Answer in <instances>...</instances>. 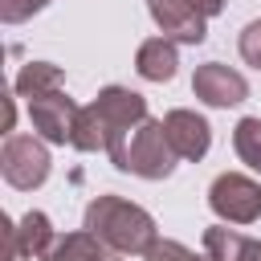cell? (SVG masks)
I'll return each mask as SVG.
<instances>
[{"instance_id":"cell-16","label":"cell","mask_w":261,"mask_h":261,"mask_svg":"<svg viewBox=\"0 0 261 261\" xmlns=\"http://www.w3.org/2000/svg\"><path fill=\"white\" fill-rule=\"evenodd\" d=\"M237 49H241L245 65L261 69V20H249V24L241 29V37H237Z\"/></svg>"},{"instance_id":"cell-20","label":"cell","mask_w":261,"mask_h":261,"mask_svg":"<svg viewBox=\"0 0 261 261\" xmlns=\"http://www.w3.org/2000/svg\"><path fill=\"white\" fill-rule=\"evenodd\" d=\"M110 261H118V253H114V257H110Z\"/></svg>"},{"instance_id":"cell-17","label":"cell","mask_w":261,"mask_h":261,"mask_svg":"<svg viewBox=\"0 0 261 261\" xmlns=\"http://www.w3.org/2000/svg\"><path fill=\"white\" fill-rule=\"evenodd\" d=\"M143 261H208V253L196 257V253H192L188 245H179V241H155Z\"/></svg>"},{"instance_id":"cell-18","label":"cell","mask_w":261,"mask_h":261,"mask_svg":"<svg viewBox=\"0 0 261 261\" xmlns=\"http://www.w3.org/2000/svg\"><path fill=\"white\" fill-rule=\"evenodd\" d=\"M49 0H0V20L4 24H20V20H29L33 12H41Z\"/></svg>"},{"instance_id":"cell-19","label":"cell","mask_w":261,"mask_h":261,"mask_svg":"<svg viewBox=\"0 0 261 261\" xmlns=\"http://www.w3.org/2000/svg\"><path fill=\"white\" fill-rule=\"evenodd\" d=\"M224 4H228V0H196V8H200L204 16H216V12H224Z\"/></svg>"},{"instance_id":"cell-11","label":"cell","mask_w":261,"mask_h":261,"mask_svg":"<svg viewBox=\"0 0 261 261\" xmlns=\"http://www.w3.org/2000/svg\"><path fill=\"white\" fill-rule=\"evenodd\" d=\"M179 41H171V37H147L139 49H135V69H139V77H147V82H171L175 77V65H179V49H175Z\"/></svg>"},{"instance_id":"cell-8","label":"cell","mask_w":261,"mask_h":261,"mask_svg":"<svg viewBox=\"0 0 261 261\" xmlns=\"http://www.w3.org/2000/svg\"><path fill=\"white\" fill-rule=\"evenodd\" d=\"M147 8L159 33L179 45H200L208 37V16L196 8V0H147Z\"/></svg>"},{"instance_id":"cell-7","label":"cell","mask_w":261,"mask_h":261,"mask_svg":"<svg viewBox=\"0 0 261 261\" xmlns=\"http://www.w3.org/2000/svg\"><path fill=\"white\" fill-rule=\"evenodd\" d=\"M192 94L204 106H220L224 110V106H241L249 98V82H245L241 69H232L224 61H204L192 73Z\"/></svg>"},{"instance_id":"cell-10","label":"cell","mask_w":261,"mask_h":261,"mask_svg":"<svg viewBox=\"0 0 261 261\" xmlns=\"http://www.w3.org/2000/svg\"><path fill=\"white\" fill-rule=\"evenodd\" d=\"M204 253L208 261H261V237H245L220 220L204 228Z\"/></svg>"},{"instance_id":"cell-2","label":"cell","mask_w":261,"mask_h":261,"mask_svg":"<svg viewBox=\"0 0 261 261\" xmlns=\"http://www.w3.org/2000/svg\"><path fill=\"white\" fill-rule=\"evenodd\" d=\"M110 253L118 257H147V249L159 241L155 232V216L122 196H94L86 208V224Z\"/></svg>"},{"instance_id":"cell-1","label":"cell","mask_w":261,"mask_h":261,"mask_svg":"<svg viewBox=\"0 0 261 261\" xmlns=\"http://www.w3.org/2000/svg\"><path fill=\"white\" fill-rule=\"evenodd\" d=\"M147 114V98L139 90L126 86H106L98 90V98L90 106L77 110V126H73V143L77 151H110L130 126H139Z\"/></svg>"},{"instance_id":"cell-12","label":"cell","mask_w":261,"mask_h":261,"mask_svg":"<svg viewBox=\"0 0 261 261\" xmlns=\"http://www.w3.org/2000/svg\"><path fill=\"white\" fill-rule=\"evenodd\" d=\"M41 261H110V249H106L90 228H82V232H61V237H53V245L45 249Z\"/></svg>"},{"instance_id":"cell-9","label":"cell","mask_w":261,"mask_h":261,"mask_svg":"<svg viewBox=\"0 0 261 261\" xmlns=\"http://www.w3.org/2000/svg\"><path fill=\"white\" fill-rule=\"evenodd\" d=\"M163 130H167V143L179 159H204L208 147H212V126L204 114L196 110H167L163 114Z\"/></svg>"},{"instance_id":"cell-15","label":"cell","mask_w":261,"mask_h":261,"mask_svg":"<svg viewBox=\"0 0 261 261\" xmlns=\"http://www.w3.org/2000/svg\"><path fill=\"white\" fill-rule=\"evenodd\" d=\"M232 151H237V159L245 167L261 171V118L257 114H249V118H241L232 126Z\"/></svg>"},{"instance_id":"cell-3","label":"cell","mask_w":261,"mask_h":261,"mask_svg":"<svg viewBox=\"0 0 261 261\" xmlns=\"http://www.w3.org/2000/svg\"><path fill=\"white\" fill-rule=\"evenodd\" d=\"M110 163L126 175H139V179H167L175 171V151L167 143V130H163V118H143L139 126H130L110 151Z\"/></svg>"},{"instance_id":"cell-4","label":"cell","mask_w":261,"mask_h":261,"mask_svg":"<svg viewBox=\"0 0 261 261\" xmlns=\"http://www.w3.org/2000/svg\"><path fill=\"white\" fill-rule=\"evenodd\" d=\"M49 147L41 135H8L4 147H0V175L8 188L16 192H33L49 179Z\"/></svg>"},{"instance_id":"cell-13","label":"cell","mask_w":261,"mask_h":261,"mask_svg":"<svg viewBox=\"0 0 261 261\" xmlns=\"http://www.w3.org/2000/svg\"><path fill=\"white\" fill-rule=\"evenodd\" d=\"M53 220L45 216V212H37V208H29L20 220H16V253L20 257H45V249L53 245Z\"/></svg>"},{"instance_id":"cell-5","label":"cell","mask_w":261,"mask_h":261,"mask_svg":"<svg viewBox=\"0 0 261 261\" xmlns=\"http://www.w3.org/2000/svg\"><path fill=\"white\" fill-rule=\"evenodd\" d=\"M208 208L224 224H253L261 220V184L241 171H220L208 188Z\"/></svg>"},{"instance_id":"cell-14","label":"cell","mask_w":261,"mask_h":261,"mask_svg":"<svg viewBox=\"0 0 261 261\" xmlns=\"http://www.w3.org/2000/svg\"><path fill=\"white\" fill-rule=\"evenodd\" d=\"M61 86H65V73L53 61H29L12 82L16 98H37V94H49V90H61Z\"/></svg>"},{"instance_id":"cell-6","label":"cell","mask_w":261,"mask_h":261,"mask_svg":"<svg viewBox=\"0 0 261 261\" xmlns=\"http://www.w3.org/2000/svg\"><path fill=\"white\" fill-rule=\"evenodd\" d=\"M24 106H29L33 130L45 143H57V147L73 143V126H77V110L82 106L65 94V86L61 90H49V94H37V98H24Z\"/></svg>"}]
</instances>
